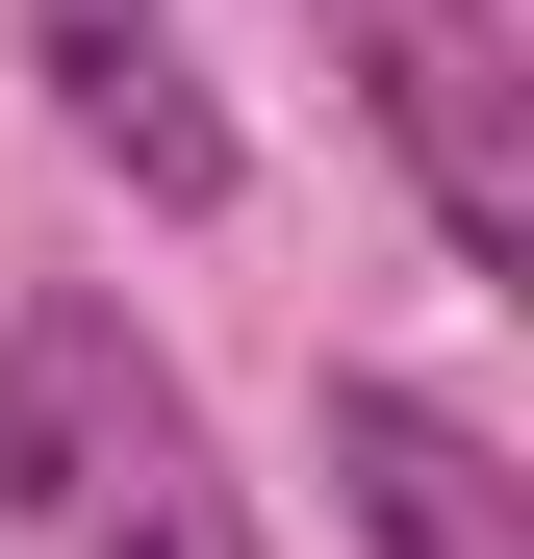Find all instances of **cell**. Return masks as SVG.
Returning a JSON list of instances; mask_svg holds the SVG:
<instances>
[{"mask_svg": "<svg viewBox=\"0 0 534 559\" xmlns=\"http://www.w3.org/2000/svg\"><path fill=\"white\" fill-rule=\"evenodd\" d=\"M0 534L26 559H281L204 382L128 331V280H26L0 306Z\"/></svg>", "mask_w": 534, "mask_h": 559, "instance_id": "obj_1", "label": "cell"}, {"mask_svg": "<svg viewBox=\"0 0 534 559\" xmlns=\"http://www.w3.org/2000/svg\"><path fill=\"white\" fill-rule=\"evenodd\" d=\"M306 51L382 128V178L432 204V254L534 280V51H509V0H306Z\"/></svg>", "mask_w": 534, "mask_h": 559, "instance_id": "obj_2", "label": "cell"}, {"mask_svg": "<svg viewBox=\"0 0 534 559\" xmlns=\"http://www.w3.org/2000/svg\"><path fill=\"white\" fill-rule=\"evenodd\" d=\"M26 76H51V128L128 178V204L204 229L229 204V103H204V51H178V0H26Z\"/></svg>", "mask_w": 534, "mask_h": 559, "instance_id": "obj_3", "label": "cell"}, {"mask_svg": "<svg viewBox=\"0 0 534 559\" xmlns=\"http://www.w3.org/2000/svg\"><path fill=\"white\" fill-rule=\"evenodd\" d=\"M331 534L356 559H534V484L432 382H331Z\"/></svg>", "mask_w": 534, "mask_h": 559, "instance_id": "obj_4", "label": "cell"}]
</instances>
